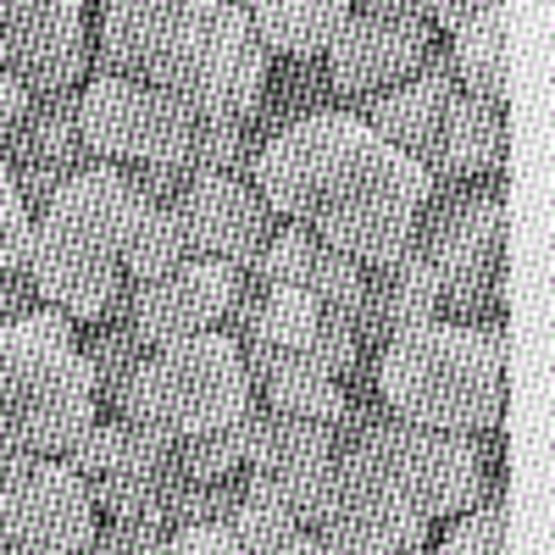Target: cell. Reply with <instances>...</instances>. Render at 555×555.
Listing matches in <instances>:
<instances>
[{
    "label": "cell",
    "instance_id": "cell-23",
    "mask_svg": "<svg viewBox=\"0 0 555 555\" xmlns=\"http://www.w3.org/2000/svg\"><path fill=\"white\" fill-rule=\"evenodd\" d=\"M450 67L467 95L505 106V95H512V73H505V7L461 23L450 34Z\"/></svg>",
    "mask_w": 555,
    "mask_h": 555
},
{
    "label": "cell",
    "instance_id": "cell-31",
    "mask_svg": "<svg viewBox=\"0 0 555 555\" xmlns=\"http://www.w3.org/2000/svg\"><path fill=\"white\" fill-rule=\"evenodd\" d=\"M167 550H183V555H206V550H240V533L228 517H206V522H178Z\"/></svg>",
    "mask_w": 555,
    "mask_h": 555
},
{
    "label": "cell",
    "instance_id": "cell-30",
    "mask_svg": "<svg viewBox=\"0 0 555 555\" xmlns=\"http://www.w3.org/2000/svg\"><path fill=\"white\" fill-rule=\"evenodd\" d=\"M172 528L156 522V517H112V528H95V539H89V550H167Z\"/></svg>",
    "mask_w": 555,
    "mask_h": 555
},
{
    "label": "cell",
    "instance_id": "cell-9",
    "mask_svg": "<svg viewBox=\"0 0 555 555\" xmlns=\"http://www.w3.org/2000/svg\"><path fill=\"white\" fill-rule=\"evenodd\" d=\"M428 533H434V517L378 467V461H366L356 450L334 455V478L322 489V505L311 517L317 550L389 555V550H423Z\"/></svg>",
    "mask_w": 555,
    "mask_h": 555
},
{
    "label": "cell",
    "instance_id": "cell-7",
    "mask_svg": "<svg viewBox=\"0 0 555 555\" xmlns=\"http://www.w3.org/2000/svg\"><path fill=\"white\" fill-rule=\"evenodd\" d=\"M267 73L272 56L261 51L245 7L217 0L206 12H178L145 83L178 95L201 122H245L261 106Z\"/></svg>",
    "mask_w": 555,
    "mask_h": 555
},
{
    "label": "cell",
    "instance_id": "cell-32",
    "mask_svg": "<svg viewBox=\"0 0 555 555\" xmlns=\"http://www.w3.org/2000/svg\"><path fill=\"white\" fill-rule=\"evenodd\" d=\"M494 7H500V0H428V23L444 28V34H455L461 23H473V17H483Z\"/></svg>",
    "mask_w": 555,
    "mask_h": 555
},
{
    "label": "cell",
    "instance_id": "cell-25",
    "mask_svg": "<svg viewBox=\"0 0 555 555\" xmlns=\"http://www.w3.org/2000/svg\"><path fill=\"white\" fill-rule=\"evenodd\" d=\"M228 522H234V533H240V550H284V555L317 550L311 528L289 512V505L272 500L256 483H245V478H240V500H234V512H228Z\"/></svg>",
    "mask_w": 555,
    "mask_h": 555
},
{
    "label": "cell",
    "instance_id": "cell-11",
    "mask_svg": "<svg viewBox=\"0 0 555 555\" xmlns=\"http://www.w3.org/2000/svg\"><path fill=\"white\" fill-rule=\"evenodd\" d=\"M434 51V23L428 17H389V12H350L334 44L322 51L328 83L339 89V112H350L366 95L405 83L423 56Z\"/></svg>",
    "mask_w": 555,
    "mask_h": 555
},
{
    "label": "cell",
    "instance_id": "cell-28",
    "mask_svg": "<svg viewBox=\"0 0 555 555\" xmlns=\"http://www.w3.org/2000/svg\"><path fill=\"white\" fill-rule=\"evenodd\" d=\"M450 522V517H444ZM444 555H500V550H512V517H505V494L500 483H489L467 512H455L450 533L439 539Z\"/></svg>",
    "mask_w": 555,
    "mask_h": 555
},
{
    "label": "cell",
    "instance_id": "cell-16",
    "mask_svg": "<svg viewBox=\"0 0 555 555\" xmlns=\"http://www.w3.org/2000/svg\"><path fill=\"white\" fill-rule=\"evenodd\" d=\"M172 217L183 228L190 256H211L240 272H250V261L261 256V245L278 228V211L261 201L250 178H195L172 201Z\"/></svg>",
    "mask_w": 555,
    "mask_h": 555
},
{
    "label": "cell",
    "instance_id": "cell-19",
    "mask_svg": "<svg viewBox=\"0 0 555 555\" xmlns=\"http://www.w3.org/2000/svg\"><path fill=\"white\" fill-rule=\"evenodd\" d=\"M455 95H461V83H455L450 51H444V56H439V51H428V56H423V67H416L405 83L384 89V95L356 101V106H350V117H361L373 133H384L395 151H405V156L423 162V156H428V145H434V133H439V117H444V106H450Z\"/></svg>",
    "mask_w": 555,
    "mask_h": 555
},
{
    "label": "cell",
    "instance_id": "cell-3",
    "mask_svg": "<svg viewBox=\"0 0 555 555\" xmlns=\"http://www.w3.org/2000/svg\"><path fill=\"white\" fill-rule=\"evenodd\" d=\"M373 378L378 400L405 423L489 434L505 411V328L428 317L378 350Z\"/></svg>",
    "mask_w": 555,
    "mask_h": 555
},
{
    "label": "cell",
    "instance_id": "cell-15",
    "mask_svg": "<svg viewBox=\"0 0 555 555\" xmlns=\"http://www.w3.org/2000/svg\"><path fill=\"white\" fill-rule=\"evenodd\" d=\"M334 428L328 423H300V416H278V411H256V439H250V461H245V483L267 489L272 500H284L289 512L311 528L322 489L334 478Z\"/></svg>",
    "mask_w": 555,
    "mask_h": 555
},
{
    "label": "cell",
    "instance_id": "cell-20",
    "mask_svg": "<svg viewBox=\"0 0 555 555\" xmlns=\"http://www.w3.org/2000/svg\"><path fill=\"white\" fill-rule=\"evenodd\" d=\"M434 183H478V178H500L505 172V106L461 95L444 106L439 133L423 156Z\"/></svg>",
    "mask_w": 555,
    "mask_h": 555
},
{
    "label": "cell",
    "instance_id": "cell-35",
    "mask_svg": "<svg viewBox=\"0 0 555 555\" xmlns=\"http://www.w3.org/2000/svg\"><path fill=\"white\" fill-rule=\"evenodd\" d=\"M183 12H206V7H217V0H178Z\"/></svg>",
    "mask_w": 555,
    "mask_h": 555
},
{
    "label": "cell",
    "instance_id": "cell-6",
    "mask_svg": "<svg viewBox=\"0 0 555 555\" xmlns=\"http://www.w3.org/2000/svg\"><path fill=\"white\" fill-rule=\"evenodd\" d=\"M250 405H256V389H250V373H245V356H240L234 334L206 328V334H190V339L156 345L139 361L117 416L145 423L167 439H195V434L240 423Z\"/></svg>",
    "mask_w": 555,
    "mask_h": 555
},
{
    "label": "cell",
    "instance_id": "cell-5",
    "mask_svg": "<svg viewBox=\"0 0 555 555\" xmlns=\"http://www.w3.org/2000/svg\"><path fill=\"white\" fill-rule=\"evenodd\" d=\"M416 245L439 278V317L505 328V183H434Z\"/></svg>",
    "mask_w": 555,
    "mask_h": 555
},
{
    "label": "cell",
    "instance_id": "cell-2",
    "mask_svg": "<svg viewBox=\"0 0 555 555\" xmlns=\"http://www.w3.org/2000/svg\"><path fill=\"white\" fill-rule=\"evenodd\" d=\"M145 206L151 201L112 162L73 172L39 206V222H34L28 278H34L39 300L62 306L78 328L101 322L117 300H128L122 250H128L133 222L145 217Z\"/></svg>",
    "mask_w": 555,
    "mask_h": 555
},
{
    "label": "cell",
    "instance_id": "cell-13",
    "mask_svg": "<svg viewBox=\"0 0 555 555\" xmlns=\"http://www.w3.org/2000/svg\"><path fill=\"white\" fill-rule=\"evenodd\" d=\"M240 267L211 261V256H183L178 267L156 272V278H139L128 284V317L133 328L145 334V345H172V339H190L206 328H222L228 306L240 295Z\"/></svg>",
    "mask_w": 555,
    "mask_h": 555
},
{
    "label": "cell",
    "instance_id": "cell-4",
    "mask_svg": "<svg viewBox=\"0 0 555 555\" xmlns=\"http://www.w3.org/2000/svg\"><path fill=\"white\" fill-rule=\"evenodd\" d=\"M95 416V378L78 339L51 334L28 311L0 322V473L62 455Z\"/></svg>",
    "mask_w": 555,
    "mask_h": 555
},
{
    "label": "cell",
    "instance_id": "cell-34",
    "mask_svg": "<svg viewBox=\"0 0 555 555\" xmlns=\"http://www.w3.org/2000/svg\"><path fill=\"white\" fill-rule=\"evenodd\" d=\"M350 12H389V17H428V0H350Z\"/></svg>",
    "mask_w": 555,
    "mask_h": 555
},
{
    "label": "cell",
    "instance_id": "cell-27",
    "mask_svg": "<svg viewBox=\"0 0 555 555\" xmlns=\"http://www.w3.org/2000/svg\"><path fill=\"white\" fill-rule=\"evenodd\" d=\"M183 256H190V245H183V228H178L172 206H145V217L128 234L122 272H128V284H139V278H156V272L178 267Z\"/></svg>",
    "mask_w": 555,
    "mask_h": 555
},
{
    "label": "cell",
    "instance_id": "cell-21",
    "mask_svg": "<svg viewBox=\"0 0 555 555\" xmlns=\"http://www.w3.org/2000/svg\"><path fill=\"white\" fill-rule=\"evenodd\" d=\"M261 51L284 62H322L350 17V0H240Z\"/></svg>",
    "mask_w": 555,
    "mask_h": 555
},
{
    "label": "cell",
    "instance_id": "cell-18",
    "mask_svg": "<svg viewBox=\"0 0 555 555\" xmlns=\"http://www.w3.org/2000/svg\"><path fill=\"white\" fill-rule=\"evenodd\" d=\"M428 317H439V278H434L423 245L405 240L395 256L366 267V295H361V317H356L361 356H378L395 334L416 328Z\"/></svg>",
    "mask_w": 555,
    "mask_h": 555
},
{
    "label": "cell",
    "instance_id": "cell-12",
    "mask_svg": "<svg viewBox=\"0 0 555 555\" xmlns=\"http://www.w3.org/2000/svg\"><path fill=\"white\" fill-rule=\"evenodd\" d=\"M83 0H0L7 67L28 95H56L89 78V23Z\"/></svg>",
    "mask_w": 555,
    "mask_h": 555
},
{
    "label": "cell",
    "instance_id": "cell-8",
    "mask_svg": "<svg viewBox=\"0 0 555 555\" xmlns=\"http://www.w3.org/2000/svg\"><path fill=\"white\" fill-rule=\"evenodd\" d=\"M201 117L183 106L167 89L145 78H122V73H89L78 83V133L101 162H162L178 172V162L190 156ZM183 183V172H178ZM190 190V183H183Z\"/></svg>",
    "mask_w": 555,
    "mask_h": 555
},
{
    "label": "cell",
    "instance_id": "cell-24",
    "mask_svg": "<svg viewBox=\"0 0 555 555\" xmlns=\"http://www.w3.org/2000/svg\"><path fill=\"white\" fill-rule=\"evenodd\" d=\"M267 411L278 416H300V423H339L345 416V378H328V373H311V366H272V373L256 384Z\"/></svg>",
    "mask_w": 555,
    "mask_h": 555
},
{
    "label": "cell",
    "instance_id": "cell-17",
    "mask_svg": "<svg viewBox=\"0 0 555 555\" xmlns=\"http://www.w3.org/2000/svg\"><path fill=\"white\" fill-rule=\"evenodd\" d=\"M250 278L267 289H300L328 317H345V322L361 317V295H366V261L334 250L328 240H317L300 222L272 228V240L250 261Z\"/></svg>",
    "mask_w": 555,
    "mask_h": 555
},
{
    "label": "cell",
    "instance_id": "cell-10",
    "mask_svg": "<svg viewBox=\"0 0 555 555\" xmlns=\"http://www.w3.org/2000/svg\"><path fill=\"white\" fill-rule=\"evenodd\" d=\"M95 539L89 483L62 455H34L0 473V550L17 555H67Z\"/></svg>",
    "mask_w": 555,
    "mask_h": 555
},
{
    "label": "cell",
    "instance_id": "cell-36",
    "mask_svg": "<svg viewBox=\"0 0 555 555\" xmlns=\"http://www.w3.org/2000/svg\"><path fill=\"white\" fill-rule=\"evenodd\" d=\"M0 67H7V34H0Z\"/></svg>",
    "mask_w": 555,
    "mask_h": 555
},
{
    "label": "cell",
    "instance_id": "cell-22",
    "mask_svg": "<svg viewBox=\"0 0 555 555\" xmlns=\"http://www.w3.org/2000/svg\"><path fill=\"white\" fill-rule=\"evenodd\" d=\"M78 350H83V361H89V378H95V405L117 416L122 400H128V384H133V373H139V361L151 356L145 334H139L133 317H128V300H117L101 322H89V339H83Z\"/></svg>",
    "mask_w": 555,
    "mask_h": 555
},
{
    "label": "cell",
    "instance_id": "cell-14",
    "mask_svg": "<svg viewBox=\"0 0 555 555\" xmlns=\"http://www.w3.org/2000/svg\"><path fill=\"white\" fill-rule=\"evenodd\" d=\"M0 156L12 167V183L28 211H39L62 183L83 167H101V156L83 145L78 133V89H56V95H28L17 128L0 139Z\"/></svg>",
    "mask_w": 555,
    "mask_h": 555
},
{
    "label": "cell",
    "instance_id": "cell-33",
    "mask_svg": "<svg viewBox=\"0 0 555 555\" xmlns=\"http://www.w3.org/2000/svg\"><path fill=\"white\" fill-rule=\"evenodd\" d=\"M34 300H39V289H34L28 272H0V322H7V317H23Z\"/></svg>",
    "mask_w": 555,
    "mask_h": 555
},
{
    "label": "cell",
    "instance_id": "cell-26",
    "mask_svg": "<svg viewBox=\"0 0 555 555\" xmlns=\"http://www.w3.org/2000/svg\"><path fill=\"white\" fill-rule=\"evenodd\" d=\"M256 411H261V405H250L240 423H228V428L178 439V444H172L178 473H190V478H240L245 461H250V439H256Z\"/></svg>",
    "mask_w": 555,
    "mask_h": 555
},
{
    "label": "cell",
    "instance_id": "cell-1",
    "mask_svg": "<svg viewBox=\"0 0 555 555\" xmlns=\"http://www.w3.org/2000/svg\"><path fill=\"white\" fill-rule=\"evenodd\" d=\"M250 178L278 217L311 228L366 267L416 234V211L434 190L423 162L395 151L350 112H317L272 133Z\"/></svg>",
    "mask_w": 555,
    "mask_h": 555
},
{
    "label": "cell",
    "instance_id": "cell-29",
    "mask_svg": "<svg viewBox=\"0 0 555 555\" xmlns=\"http://www.w3.org/2000/svg\"><path fill=\"white\" fill-rule=\"evenodd\" d=\"M28 250H34V211L23 206L12 167L0 156V272H28Z\"/></svg>",
    "mask_w": 555,
    "mask_h": 555
}]
</instances>
